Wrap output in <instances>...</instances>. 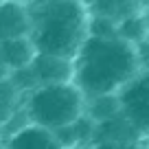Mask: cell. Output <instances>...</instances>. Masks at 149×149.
<instances>
[{"mask_svg": "<svg viewBox=\"0 0 149 149\" xmlns=\"http://www.w3.org/2000/svg\"><path fill=\"white\" fill-rule=\"evenodd\" d=\"M140 70L138 51L118 35L88 33L72 57V84L86 99L116 94Z\"/></svg>", "mask_w": 149, "mask_h": 149, "instance_id": "obj_1", "label": "cell"}, {"mask_svg": "<svg viewBox=\"0 0 149 149\" xmlns=\"http://www.w3.org/2000/svg\"><path fill=\"white\" fill-rule=\"evenodd\" d=\"M29 9V37L37 53L72 59L88 37L90 15L81 0H33Z\"/></svg>", "mask_w": 149, "mask_h": 149, "instance_id": "obj_2", "label": "cell"}, {"mask_svg": "<svg viewBox=\"0 0 149 149\" xmlns=\"http://www.w3.org/2000/svg\"><path fill=\"white\" fill-rule=\"evenodd\" d=\"M29 123L55 132L86 114V97L72 81L35 86L22 94Z\"/></svg>", "mask_w": 149, "mask_h": 149, "instance_id": "obj_3", "label": "cell"}, {"mask_svg": "<svg viewBox=\"0 0 149 149\" xmlns=\"http://www.w3.org/2000/svg\"><path fill=\"white\" fill-rule=\"evenodd\" d=\"M121 114L127 118L140 138H149V68L138 72L116 92Z\"/></svg>", "mask_w": 149, "mask_h": 149, "instance_id": "obj_4", "label": "cell"}, {"mask_svg": "<svg viewBox=\"0 0 149 149\" xmlns=\"http://www.w3.org/2000/svg\"><path fill=\"white\" fill-rule=\"evenodd\" d=\"M29 72H31V79L35 86L72 81V59L35 53L33 61L29 64Z\"/></svg>", "mask_w": 149, "mask_h": 149, "instance_id": "obj_5", "label": "cell"}, {"mask_svg": "<svg viewBox=\"0 0 149 149\" xmlns=\"http://www.w3.org/2000/svg\"><path fill=\"white\" fill-rule=\"evenodd\" d=\"M31 22H29V9L20 0H2L0 2V42L13 40V37H26Z\"/></svg>", "mask_w": 149, "mask_h": 149, "instance_id": "obj_6", "label": "cell"}, {"mask_svg": "<svg viewBox=\"0 0 149 149\" xmlns=\"http://www.w3.org/2000/svg\"><path fill=\"white\" fill-rule=\"evenodd\" d=\"M7 149H64L51 130L26 123L22 130L2 140Z\"/></svg>", "mask_w": 149, "mask_h": 149, "instance_id": "obj_7", "label": "cell"}, {"mask_svg": "<svg viewBox=\"0 0 149 149\" xmlns=\"http://www.w3.org/2000/svg\"><path fill=\"white\" fill-rule=\"evenodd\" d=\"M90 18L107 20L118 24L121 20L134 15L136 11H143L138 0H81Z\"/></svg>", "mask_w": 149, "mask_h": 149, "instance_id": "obj_8", "label": "cell"}, {"mask_svg": "<svg viewBox=\"0 0 149 149\" xmlns=\"http://www.w3.org/2000/svg\"><path fill=\"white\" fill-rule=\"evenodd\" d=\"M35 46H33L31 37H13L7 42H0V57L5 59V64L9 66V70H20L26 68L35 57Z\"/></svg>", "mask_w": 149, "mask_h": 149, "instance_id": "obj_9", "label": "cell"}, {"mask_svg": "<svg viewBox=\"0 0 149 149\" xmlns=\"http://www.w3.org/2000/svg\"><path fill=\"white\" fill-rule=\"evenodd\" d=\"M116 35L121 37V40H125V42L138 46L145 37L149 35V24H147L145 11H136L134 15L121 20V22L116 24Z\"/></svg>", "mask_w": 149, "mask_h": 149, "instance_id": "obj_10", "label": "cell"}, {"mask_svg": "<svg viewBox=\"0 0 149 149\" xmlns=\"http://www.w3.org/2000/svg\"><path fill=\"white\" fill-rule=\"evenodd\" d=\"M9 74H11V70H9V66L5 64V59L0 57V81H5V79H9Z\"/></svg>", "mask_w": 149, "mask_h": 149, "instance_id": "obj_11", "label": "cell"}, {"mask_svg": "<svg viewBox=\"0 0 149 149\" xmlns=\"http://www.w3.org/2000/svg\"><path fill=\"white\" fill-rule=\"evenodd\" d=\"M20 2H24V5H29V2H33V0H20Z\"/></svg>", "mask_w": 149, "mask_h": 149, "instance_id": "obj_12", "label": "cell"}, {"mask_svg": "<svg viewBox=\"0 0 149 149\" xmlns=\"http://www.w3.org/2000/svg\"><path fill=\"white\" fill-rule=\"evenodd\" d=\"M0 149H7V147H5V143H2V140H0Z\"/></svg>", "mask_w": 149, "mask_h": 149, "instance_id": "obj_13", "label": "cell"}, {"mask_svg": "<svg viewBox=\"0 0 149 149\" xmlns=\"http://www.w3.org/2000/svg\"><path fill=\"white\" fill-rule=\"evenodd\" d=\"M0 2H2V0H0Z\"/></svg>", "mask_w": 149, "mask_h": 149, "instance_id": "obj_14", "label": "cell"}]
</instances>
